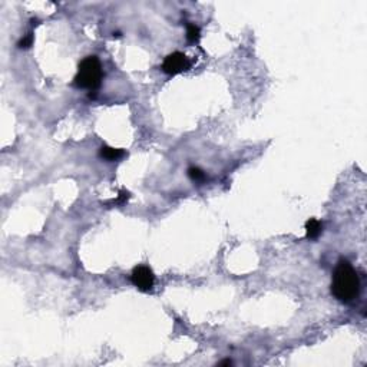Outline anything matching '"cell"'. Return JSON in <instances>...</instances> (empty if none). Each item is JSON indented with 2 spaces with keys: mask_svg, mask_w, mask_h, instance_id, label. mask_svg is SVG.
Segmentation results:
<instances>
[{
  "mask_svg": "<svg viewBox=\"0 0 367 367\" xmlns=\"http://www.w3.org/2000/svg\"><path fill=\"white\" fill-rule=\"evenodd\" d=\"M359 291L360 280L356 270L347 260H340L332 281L333 296L341 303H350L359 296Z\"/></svg>",
  "mask_w": 367,
  "mask_h": 367,
  "instance_id": "cell-1",
  "label": "cell"
},
{
  "mask_svg": "<svg viewBox=\"0 0 367 367\" xmlns=\"http://www.w3.org/2000/svg\"><path fill=\"white\" fill-rule=\"evenodd\" d=\"M102 66L100 62L96 56H88L79 63L78 73L75 76V86L82 88V89H89L95 91L99 88L102 82Z\"/></svg>",
  "mask_w": 367,
  "mask_h": 367,
  "instance_id": "cell-2",
  "label": "cell"
},
{
  "mask_svg": "<svg viewBox=\"0 0 367 367\" xmlns=\"http://www.w3.org/2000/svg\"><path fill=\"white\" fill-rule=\"evenodd\" d=\"M131 280L133 283V285L141 290V291H151L155 284V275H153L152 270L148 266H138L133 268L132 274H131Z\"/></svg>",
  "mask_w": 367,
  "mask_h": 367,
  "instance_id": "cell-3",
  "label": "cell"
},
{
  "mask_svg": "<svg viewBox=\"0 0 367 367\" xmlns=\"http://www.w3.org/2000/svg\"><path fill=\"white\" fill-rule=\"evenodd\" d=\"M191 67V61L181 53V52H174L165 58L162 63V70L168 75H178L188 70Z\"/></svg>",
  "mask_w": 367,
  "mask_h": 367,
  "instance_id": "cell-4",
  "label": "cell"
},
{
  "mask_svg": "<svg viewBox=\"0 0 367 367\" xmlns=\"http://www.w3.org/2000/svg\"><path fill=\"white\" fill-rule=\"evenodd\" d=\"M99 155L102 159H106V161H119L121 158L125 156V151L119 150V148H112V147L103 145L99 151Z\"/></svg>",
  "mask_w": 367,
  "mask_h": 367,
  "instance_id": "cell-5",
  "label": "cell"
},
{
  "mask_svg": "<svg viewBox=\"0 0 367 367\" xmlns=\"http://www.w3.org/2000/svg\"><path fill=\"white\" fill-rule=\"evenodd\" d=\"M321 222L316 218H310L306 222V237L308 240H316L321 234Z\"/></svg>",
  "mask_w": 367,
  "mask_h": 367,
  "instance_id": "cell-6",
  "label": "cell"
},
{
  "mask_svg": "<svg viewBox=\"0 0 367 367\" xmlns=\"http://www.w3.org/2000/svg\"><path fill=\"white\" fill-rule=\"evenodd\" d=\"M188 175H189V178H191L192 181H204V180H205V174H204L200 168H197V167L189 168V169H188Z\"/></svg>",
  "mask_w": 367,
  "mask_h": 367,
  "instance_id": "cell-7",
  "label": "cell"
},
{
  "mask_svg": "<svg viewBox=\"0 0 367 367\" xmlns=\"http://www.w3.org/2000/svg\"><path fill=\"white\" fill-rule=\"evenodd\" d=\"M186 37L189 42H197L200 39V29L195 25H188L186 28Z\"/></svg>",
  "mask_w": 367,
  "mask_h": 367,
  "instance_id": "cell-8",
  "label": "cell"
},
{
  "mask_svg": "<svg viewBox=\"0 0 367 367\" xmlns=\"http://www.w3.org/2000/svg\"><path fill=\"white\" fill-rule=\"evenodd\" d=\"M32 42H33V36H32V33H29V34H26V36L19 42V48H29L32 45Z\"/></svg>",
  "mask_w": 367,
  "mask_h": 367,
  "instance_id": "cell-9",
  "label": "cell"
},
{
  "mask_svg": "<svg viewBox=\"0 0 367 367\" xmlns=\"http://www.w3.org/2000/svg\"><path fill=\"white\" fill-rule=\"evenodd\" d=\"M128 198H129V194H128L126 191H122V192L119 194V198L117 200V204H123Z\"/></svg>",
  "mask_w": 367,
  "mask_h": 367,
  "instance_id": "cell-10",
  "label": "cell"
}]
</instances>
